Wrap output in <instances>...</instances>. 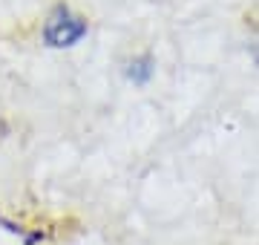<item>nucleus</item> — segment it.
I'll return each mask as SVG.
<instances>
[{"mask_svg":"<svg viewBox=\"0 0 259 245\" xmlns=\"http://www.w3.org/2000/svg\"><path fill=\"white\" fill-rule=\"evenodd\" d=\"M153 75H156V58L150 55V52L130 58L127 64H124V78L136 87H147L153 81Z\"/></svg>","mask_w":259,"mask_h":245,"instance_id":"2","label":"nucleus"},{"mask_svg":"<svg viewBox=\"0 0 259 245\" xmlns=\"http://www.w3.org/2000/svg\"><path fill=\"white\" fill-rule=\"evenodd\" d=\"M87 35H90L87 18L72 12L66 3H58L55 9L49 12L47 23H44V32H40V38H44V44L49 49H75Z\"/></svg>","mask_w":259,"mask_h":245,"instance_id":"1","label":"nucleus"},{"mask_svg":"<svg viewBox=\"0 0 259 245\" xmlns=\"http://www.w3.org/2000/svg\"><path fill=\"white\" fill-rule=\"evenodd\" d=\"M248 52H250V58H253V64L259 66V35H256V38H253V40L248 44Z\"/></svg>","mask_w":259,"mask_h":245,"instance_id":"3","label":"nucleus"}]
</instances>
